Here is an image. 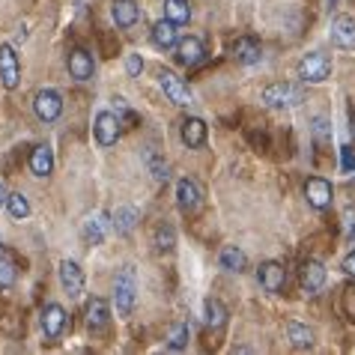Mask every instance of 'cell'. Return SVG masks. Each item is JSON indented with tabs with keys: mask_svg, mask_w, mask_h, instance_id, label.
<instances>
[{
	"mask_svg": "<svg viewBox=\"0 0 355 355\" xmlns=\"http://www.w3.org/2000/svg\"><path fill=\"white\" fill-rule=\"evenodd\" d=\"M135 302H137L135 269H132V266H125V269L116 275V281H114V308H116V317H132Z\"/></svg>",
	"mask_w": 355,
	"mask_h": 355,
	"instance_id": "6da1fadb",
	"label": "cell"
},
{
	"mask_svg": "<svg viewBox=\"0 0 355 355\" xmlns=\"http://www.w3.org/2000/svg\"><path fill=\"white\" fill-rule=\"evenodd\" d=\"M295 75H299L302 84H325L331 78V60H329V54H322V51L304 54L302 60H299V66H295Z\"/></svg>",
	"mask_w": 355,
	"mask_h": 355,
	"instance_id": "7a4b0ae2",
	"label": "cell"
},
{
	"mask_svg": "<svg viewBox=\"0 0 355 355\" xmlns=\"http://www.w3.org/2000/svg\"><path fill=\"white\" fill-rule=\"evenodd\" d=\"M260 98L269 107H295V105L304 102V90L299 84H290V81H275L260 93Z\"/></svg>",
	"mask_w": 355,
	"mask_h": 355,
	"instance_id": "3957f363",
	"label": "cell"
},
{
	"mask_svg": "<svg viewBox=\"0 0 355 355\" xmlns=\"http://www.w3.org/2000/svg\"><path fill=\"white\" fill-rule=\"evenodd\" d=\"M57 275H60V287L69 299H81L84 287H87V278H84V269L78 266L75 260H60L57 266Z\"/></svg>",
	"mask_w": 355,
	"mask_h": 355,
	"instance_id": "277c9868",
	"label": "cell"
},
{
	"mask_svg": "<svg viewBox=\"0 0 355 355\" xmlns=\"http://www.w3.org/2000/svg\"><path fill=\"white\" fill-rule=\"evenodd\" d=\"M0 84H3L6 90H15V87L21 84V60H18L15 48L9 42L0 45Z\"/></svg>",
	"mask_w": 355,
	"mask_h": 355,
	"instance_id": "5b68a950",
	"label": "cell"
},
{
	"mask_svg": "<svg viewBox=\"0 0 355 355\" xmlns=\"http://www.w3.org/2000/svg\"><path fill=\"white\" fill-rule=\"evenodd\" d=\"M33 111H36V116L42 123H54V120H60V114H63V96L57 93V90H39L36 96H33Z\"/></svg>",
	"mask_w": 355,
	"mask_h": 355,
	"instance_id": "8992f818",
	"label": "cell"
},
{
	"mask_svg": "<svg viewBox=\"0 0 355 355\" xmlns=\"http://www.w3.org/2000/svg\"><path fill=\"white\" fill-rule=\"evenodd\" d=\"M159 87L164 90V96L171 98L173 105H180V107H189V105L194 102V96H191V90H189V84H185L180 75L167 72V69H162V72H159Z\"/></svg>",
	"mask_w": 355,
	"mask_h": 355,
	"instance_id": "52a82bcc",
	"label": "cell"
},
{
	"mask_svg": "<svg viewBox=\"0 0 355 355\" xmlns=\"http://www.w3.org/2000/svg\"><path fill=\"white\" fill-rule=\"evenodd\" d=\"M120 125H123V120L114 111H98L93 120V132H96L98 146H114L120 141Z\"/></svg>",
	"mask_w": 355,
	"mask_h": 355,
	"instance_id": "ba28073f",
	"label": "cell"
},
{
	"mask_svg": "<svg viewBox=\"0 0 355 355\" xmlns=\"http://www.w3.org/2000/svg\"><path fill=\"white\" fill-rule=\"evenodd\" d=\"M203 203V191H200V182L191 180V176H182L180 182H176V206H180V212L191 215L200 209Z\"/></svg>",
	"mask_w": 355,
	"mask_h": 355,
	"instance_id": "9c48e42d",
	"label": "cell"
},
{
	"mask_svg": "<svg viewBox=\"0 0 355 355\" xmlns=\"http://www.w3.org/2000/svg\"><path fill=\"white\" fill-rule=\"evenodd\" d=\"M257 281H260V287L266 293L278 295V293H284V287H287V269H284L281 263H275V260H266V263H260V269H257Z\"/></svg>",
	"mask_w": 355,
	"mask_h": 355,
	"instance_id": "30bf717a",
	"label": "cell"
},
{
	"mask_svg": "<svg viewBox=\"0 0 355 355\" xmlns=\"http://www.w3.org/2000/svg\"><path fill=\"white\" fill-rule=\"evenodd\" d=\"M304 197H308V203H311V209H329L331 206V197H334V189H331V182L329 180H322V176H311L308 182H304Z\"/></svg>",
	"mask_w": 355,
	"mask_h": 355,
	"instance_id": "8fae6325",
	"label": "cell"
},
{
	"mask_svg": "<svg viewBox=\"0 0 355 355\" xmlns=\"http://www.w3.org/2000/svg\"><path fill=\"white\" fill-rule=\"evenodd\" d=\"M329 39H331L334 48H340V51H355V18L338 15V18L331 21Z\"/></svg>",
	"mask_w": 355,
	"mask_h": 355,
	"instance_id": "7c38bea8",
	"label": "cell"
},
{
	"mask_svg": "<svg viewBox=\"0 0 355 355\" xmlns=\"http://www.w3.org/2000/svg\"><path fill=\"white\" fill-rule=\"evenodd\" d=\"M206 57V45L200 36H185L180 39V45H176V63L185 66V69H194L197 63H203Z\"/></svg>",
	"mask_w": 355,
	"mask_h": 355,
	"instance_id": "4fadbf2b",
	"label": "cell"
},
{
	"mask_svg": "<svg viewBox=\"0 0 355 355\" xmlns=\"http://www.w3.org/2000/svg\"><path fill=\"white\" fill-rule=\"evenodd\" d=\"M150 39H153V45H155V48H162V51H171V48L180 45V24L171 21V18L164 15L162 21H155V24H153Z\"/></svg>",
	"mask_w": 355,
	"mask_h": 355,
	"instance_id": "5bb4252c",
	"label": "cell"
},
{
	"mask_svg": "<svg viewBox=\"0 0 355 355\" xmlns=\"http://www.w3.org/2000/svg\"><path fill=\"white\" fill-rule=\"evenodd\" d=\"M299 281H302V290L308 295H317L325 287V266L320 260H304L302 269H299Z\"/></svg>",
	"mask_w": 355,
	"mask_h": 355,
	"instance_id": "9a60e30c",
	"label": "cell"
},
{
	"mask_svg": "<svg viewBox=\"0 0 355 355\" xmlns=\"http://www.w3.org/2000/svg\"><path fill=\"white\" fill-rule=\"evenodd\" d=\"M66 308L63 304H57V302H51V304H45L42 308V331H45V338H51V340H57L63 334V329H66Z\"/></svg>",
	"mask_w": 355,
	"mask_h": 355,
	"instance_id": "2e32d148",
	"label": "cell"
},
{
	"mask_svg": "<svg viewBox=\"0 0 355 355\" xmlns=\"http://www.w3.org/2000/svg\"><path fill=\"white\" fill-rule=\"evenodd\" d=\"M180 137L189 150H200V146L206 144V137H209V129H206V123L200 120V116H185V120L180 123Z\"/></svg>",
	"mask_w": 355,
	"mask_h": 355,
	"instance_id": "e0dca14e",
	"label": "cell"
},
{
	"mask_svg": "<svg viewBox=\"0 0 355 355\" xmlns=\"http://www.w3.org/2000/svg\"><path fill=\"white\" fill-rule=\"evenodd\" d=\"M111 18L116 27L129 31L141 21V6H137V0H111Z\"/></svg>",
	"mask_w": 355,
	"mask_h": 355,
	"instance_id": "ac0fdd59",
	"label": "cell"
},
{
	"mask_svg": "<svg viewBox=\"0 0 355 355\" xmlns=\"http://www.w3.org/2000/svg\"><path fill=\"white\" fill-rule=\"evenodd\" d=\"M230 51H233V60L242 66H254V63H260V57H263V48L254 36H239Z\"/></svg>",
	"mask_w": 355,
	"mask_h": 355,
	"instance_id": "d6986e66",
	"label": "cell"
},
{
	"mask_svg": "<svg viewBox=\"0 0 355 355\" xmlns=\"http://www.w3.org/2000/svg\"><path fill=\"white\" fill-rule=\"evenodd\" d=\"M93 72H96L93 54L84 51V48H75V51L69 54V75H72L75 81H90Z\"/></svg>",
	"mask_w": 355,
	"mask_h": 355,
	"instance_id": "ffe728a7",
	"label": "cell"
},
{
	"mask_svg": "<svg viewBox=\"0 0 355 355\" xmlns=\"http://www.w3.org/2000/svg\"><path fill=\"white\" fill-rule=\"evenodd\" d=\"M107 322H111V304L105 299H93L87 304V329L93 334H98V331L107 329Z\"/></svg>",
	"mask_w": 355,
	"mask_h": 355,
	"instance_id": "44dd1931",
	"label": "cell"
},
{
	"mask_svg": "<svg viewBox=\"0 0 355 355\" xmlns=\"http://www.w3.org/2000/svg\"><path fill=\"white\" fill-rule=\"evenodd\" d=\"M31 171H33V176H39V180L54 171V153H51V146H48V144L33 146V153H31Z\"/></svg>",
	"mask_w": 355,
	"mask_h": 355,
	"instance_id": "7402d4cb",
	"label": "cell"
},
{
	"mask_svg": "<svg viewBox=\"0 0 355 355\" xmlns=\"http://www.w3.org/2000/svg\"><path fill=\"white\" fill-rule=\"evenodd\" d=\"M137 218H141V215H137L135 206H116V212L111 215V224L120 236H129L137 227Z\"/></svg>",
	"mask_w": 355,
	"mask_h": 355,
	"instance_id": "603a6c76",
	"label": "cell"
},
{
	"mask_svg": "<svg viewBox=\"0 0 355 355\" xmlns=\"http://www.w3.org/2000/svg\"><path fill=\"white\" fill-rule=\"evenodd\" d=\"M218 266L224 272H245L248 269V257H245V251L242 248H236V245H227V248L221 251V257H218Z\"/></svg>",
	"mask_w": 355,
	"mask_h": 355,
	"instance_id": "cb8c5ba5",
	"label": "cell"
},
{
	"mask_svg": "<svg viewBox=\"0 0 355 355\" xmlns=\"http://www.w3.org/2000/svg\"><path fill=\"white\" fill-rule=\"evenodd\" d=\"M105 233H107V215L105 212H96L87 218L84 224V239L90 245H102L105 242Z\"/></svg>",
	"mask_w": 355,
	"mask_h": 355,
	"instance_id": "d4e9b609",
	"label": "cell"
},
{
	"mask_svg": "<svg viewBox=\"0 0 355 355\" xmlns=\"http://www.w3.org/2000/svg\"><path fill=\"white\" fill-rule=\"evenodd\" d=\"M203 322L209 325L212 331H218V329H224V325H227V308L218 299H206V304H203Z\"/></svg>",
	"mask_w": 355,
	"mask_h": 355,
	"instance_id": "484cf974",
	"label": "cell"
},
{
	"mask_svg": "<svg viewBox=\"0 0 355 355\" xmlns=\"http://www.w3.org/2000/svg\"><path fill=\"white\" fill-rule=\"evenodd\" d=\"M189 340H191V325L189 322H173L171 331H167V349L182 352L185 347H189Z\"/></svg>",
	"mask_w": 355,
	"mask_h": 355,
	"instance_id": "4316f807",
	"label": "cell"
},
{
	"mask_svg": "<svg viewBox=\"0 0 355 355\" xmlns=\"http://www.w3.org/2000/svg\"><path fill=\"white\" fill-rule=\"evenodd\" d=\"M287 338L295 349H311L313 347V331L302 322H287Z\"/></svg>",
	"mask_w": 355,
	"mask_h": 355,
	"instance_id": "83f0119b",
	"label": "cell"
},
{
	"mask_svg": "<svg viewBox=\"0 0 355 355\" xmlns=\"http://www.w3.org/2000/svg\"><path fill=\"white\" fill-rule=\"evenodd\" d=\"M164 15L182 27L191 21V3L189 0H164Z\"/></svg>",
	"mask_w": 355,
	"mask_h": 355,
	"instance_id": "f1b7e54d",
	"label": "cell"
},
{
	"mask_svg": "<svg viewBox=\"0 0 355 355\" xmlns=\"http://www.w3.org/2000/svg\"><path fill=\"white\" fill-rule=\"evenodd\" d=\"M153 245H155V251H173V245H176V230L171 224H159L155 227V236H153Z\"/></svg>",
	"mask_w": 355,
	"mask_h": 355,
	"instance_id": "f546056e",
	"label": "cell"
},
{
	"mask_svg": "<svg viewBox=\"0 0 355 355\" xmlns=\"http://www.w3.org/2000/svg\"><path fill=\"white\" fill-rule=\"evenodd\" d=\"M6 209H9V215H12L15 221H24L27 215H31V203H27V197L21 191H12L9 194V200H6Z\"/></svg>",
	"mask_w": 355,
	"mask_h": 355,
	"instance_id": "4dcf8cb0",
	"label": "cell"
},
{
	"mask_svg": "<svg viewBox=\"0 0 355 355\" xmlns=\"http://www.w3.org/2000/svg\"><path fill=\"white\" fill-rule=\"evenodd\" d=\"M18 278V266L12 257H6V254H0V290H6V287H12Z\"/></svg>",
	"mask_w": 355,
	"mask_h": 355,
	"instance_id": "1f68e13d",
	"label": "cell"
},
{
	"mask_svg": "<svg viewBox=\"0 0 355 355\" xmlns=\"http://www.w3.org/2000/svg\"><path fill=\"white\" fill-rule=\"evenodd\" d=\"M311 132H313V141H317L320 146H329L331 144V135L334 132H331V123L325 120V116H317V120H313V129Z\"/></svg>",
	"mask_w": 355,
	"mask_h": 355,
	"instance_id": "d6a6232c",
	"label": "cell"
},
{
	"mask_svg": "<svg viewBox=\"0 0 355 355\" xmlns=\"http://www.w3.org/2000/svg\"><path fill=\"white\" fill-rule=\"evenodd\" d=\"M141 72H144V57L141 54H125V75L141 78Z\"/></svg>",
	"mask_w": 355,
	"mask_h": 355,
	"instance_id": "836d02e7",
	"label": "cell"
},
{
	"mask_svg": "<svg viewBox=\"0 0 355 355\" xmlns=\"http://www.w3.org/2000/svg\"><path fill=\"white\" fill-rule=\"evenodd\" d=\"M150 173H153L155 182H167V180H171V167H167L162 159H153L150 162Z\"/></svg>",
	"mask_w": 355,
	"mask_h": 355,
	"instance_id": "e575fe53",
	"label": "cell"
},
{
	"mask_svg": "<svg viewBox=\"0 0 355 355\" xmlns=\"http://www.w3.org/2000/svg\"><path fill=\"white\" fill-rule=\"evenodd\" d=\"M343 239L355 242V209H352V206L343 212Z\"/></svg>",
	"mask_w": 355,
	"mask_h": 355,
	"instance_id": "d590c367",
	"label": "cell"
},
{
	"mask_svg": "<svg viewBox=\"0 0 355 355\" xmlns=\"http://www.w3.org/2000/svg\"><path fill=\"white\" fill-rule=\"evenodd\" d=\"M340 269H343V272H347V275H349V278H355V251H349V254H347V257H343V266H340Z\"/></svg>",
	"mask_w": 355,
	"mask_h": 355,
	"instance_id": "8d00e7d4",
	"label": "cell"
},
{
	"mask_svg": "<svg viewBox=\"0 0 355 355\" xmlns=\"http://www.w3.org/2000/svg\"><path fill=\"white\" fill-rule=\"evenodd\" d=\"M340 155H343V171H352V167H355V155H352L349 146H343Z\"/></svg>",
	"mask_w": 355,
	"mask_h": 355,
	"instance_id": "74e56055",
	"label": "cell"
},
{
	"mask_svg": "<svg viewBox=\"0 0 355 355\" xmlns=\"http://www.w3.org/2000/svg\"><path fill=\"white\" fill-rule=\"evenodd\" d=\"M6 200H9V191H6V185L0 182V209H6Z\"/></svg>",
	"mask_w": 355,
	"mask_h": 355,
	"instance_id": "f35d334b",
	"label": "cell"
},
{
	"mask_svg": "<svg viewBox=\"0 0 355 355\" xmlns=\"http://www.w3.org/2000/svg\"><path fill=\"white\" fill-rule=\"evenodd\" d=\"M352 135H355V114H352Z\"/></svg>",
	"mask_w": 355,
	"mask_h": 355,
	"instance_id": "ab89813d",
	"label": "cell"
},
{
	"mask_svg": "<svg viewBox=\"0 0 355 355\" xmlns=\"http://www.w3.org/2000/svg\"><path fill=\"white\" fill-rule=\"evenodd\" d=\"M0 254H3V245H0Z\"/></svg>",
	"mask_w": 355,
	"mask_h": 355,
	"instance_id": "60d3db41",
	"label": "cell"
}]
</instances>
